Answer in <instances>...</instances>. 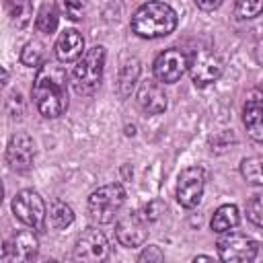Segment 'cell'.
<instances>
[{"label": "cell", "instance_id": "obj_19", "mask_svg": "<svg viewBox=\"0 0 263 263\" xmlns=\"http://www.w3.org/2000/svg\"><path fill=\"white\" fill-rule=\"evenodd\" d=\"M10 21L16 29H25L33 16V0H6Z\"/></svg>", "mask_w": 263, "mask_h": 263}, {"label": "cell", "instance_id": "obj_29", "mask_svg": "<svg viewBox=\"0 0 263 263\" xmlns=\"http://www.w3.org/2000/svg\"><path fill=\"white\" fill-rule=\"evenodd\" d=\"M222 2H224V0H195L197 8H201V10H205V12L220 8V6H222Z\"/></svg>", "mask_w": 263, "mask_h": 263}, {"label": "cell", "instance_id": "obj_11", "mask_svg": "<svg viewBox=\"0 0 263 263\" xmlns=\"http://www.w3.org/2000/svg\"><path fill=\"white\" fill-rule=\"evenodd\" d=\"M39 249V238L33 230L14 232L2 247V263H29L35 259Z\"/></svg>", "mask_w": 263, "mask_h": 263}, {"label": "cell", "instance_id": "obj_18", "mask_svg": "<svg viewBox=\"0 0 263 263\" xmlns=\"http://www.w3.org/2000/svg\"><path fill=\"white\" fill-rule=\"evenodd\" d=\"M47 220H49V224L53 228L62 230V228H66V226H70L74 222V212H72V208L66 201L51 199L49 208H47Z\"/></svg>", "mask_w": 263, "mask_h": 263}, {"label": "cell", "instance_id": "obj_28", "mask_svg": "<svg viewBox=\"0 0 263 263\" xmlns=\"http://www.w3.org/2000/svg\"><path fill=\"white\" fill-rule=\"evenodd\" d=\"M164 259V253L160 251V247H156V245H150V247H146L142 253H140V257H138V261H162Z\"/></svg>", "mask_w": 263, "mask_h": 263}, {"label": "cell", "instance_id": "obj_10", "mask_svg": "<svg viewBox=\"0 0 263 263\" xmlns=\"http://www.w3.org/2000/svg\"><path fill=\"white\" fill-rule=\"evenodd\" d=\"M205 187V171L201 166H189L183 168L179 179H177V201L191 210L201 201Z\"/></svg>", "mask_w": 263, "mask_h": 263}, {"label": "cell", "instance_id": "obj_20", "mask_svg": "<svg viewBox=\"0 0 263 263\" xmlns=\"http://www.w3.org/2000/svg\"><path fill=\"white\" fill-rule=\"evenodd\" d=\"M240 175L249 185L263 187V156H249L240 162Z\"/></svg>", "mask_w": 263, "mask_h": 263}, {"label": "cell", "instance_id": "obj_25", "mask_svg": "<svg viewBox=\"0 0 263 263\" xmlns=\"http://www.w3.org/2000/svg\"><path fill=\"white\" fill-rule=\"evenodd\" d=\"M263 12V0H234V14L238 18H255Z\"/></svg>", "mask_w": 263, "mask_h": 263}, {"label": "cell", "instance_id": "obj_16", "mask_svg": "<svg viewBox=\"0 0 263 263\" xmlns=\"http://www.w3.org/2000/svg\"><path fill=\"white\" fill-rule=\"evenodd\" d=\"M84 53V37L76 29H66L55 41V58L60 62H76Z\"/></svg>", "mask_w": 263, "mask_h": 263}, {"label": "cell", "instance_id": "obj_1", "mask_svg": "<svg viewBox=\"0 0 263 263\" xmlns=\"http://www.w3.org/2000/svg\"><path fill=\"white\" fill-rule=\"evenodd\" d=\"M37 111L55 119L68 109V74L58 64H41L31 88Z\"/></svg>", "mask_w": 263, "mask_h": 263}, {"label": "cell", "instance_id": "obj_2", "mask_svg": "<svg viewBox=\"0 0 263 263\" xmlns=\"http://www.w3.org/2000/svg\"><path fill=\"white\" fill-rule=\"evenodd\" d=\"M132 31L144 39L166 37L177 27V12L164 2H146L132 16Z\"/></svg>", "mask_w": 263, "mask_h": 263}, {"label": "cell", "instance_id": "obj_8", "mask_svg": "<svg viewBox=\"0 0 263 263\" xmlns=\"http://www.w3.org/2000/svg\"><path fill=\"white\" fill-rule=\"evenodd\" d=\"M257 253H259V242L238 232H224V236L218 240V257L222 261H230V263L253 261Z\"/></svg>", "mask_w": 263, "mask_h": 263}, {"label": "cell", "instance_id": "obj_24", "mask_svg": "<svg viewBox=\"0 0 263 263\" xmlns=\"http://www.w3.org/2000/svg\"><path fill=\"white\" fill-rule=\"evenodd\" d=\"M55 6L70 21H80L84 16V10H86L84 0H55Z\"/></svg>", "mask_w": 263, "mask_h": 263}, {"label": "cell", "instance_id": "obj_13", "mask_svg": "<svg viewBox=\"0 0 263 263\" xmlns=\"http://www.w3.org/2000/svg\"><path fill=\"white\" fill-rule=\"evenodd\" d=\"M148 220L144 214L140 212H134V214H125L117 226H115V234H117V240L127 247V249H136V247H142L146 236H148Z\"/></svg>", "mask_w": 263, "mask_h": 263}, {"label": "cell", "instance_id": "obj_26", "mask_svg": "<svg viewBox=\"0 0 263 263\" xmlns=\"http://www.w3.org/2000/svg\"><path fill=\"white\" fill-rule=\"evenodd\" d=\"M247 216H249V220L255 226L263 228V193H257V195H253L249 199V203H247Z\"/></svg>", "mask_w": 263, "mask_h": 263}, {"label": "cell", "instance_id": "obj_12", "mask_svg": "<svg viewBox=\"0 0 263 263\" xmlns=\"http://www.w3.org/2000/svg\"><path fill=\"white\" fill-rule=\"evenodd\" d=\"M35 160V142L29 134H14L6 146V162L14 173H27Z\"/></svg>", "mask_w": 263, "mask_h": 263}, {"label": "cell", "instance_id": "obj_30", "mask_svg": "<svg viewBox=\"0 0 263 263\" xmlns=\"http://www.w3.org/2000/svg\"><path fill=\"white\" fill-rule=\"evenodd\" d=\"M255 55H257V62L263 66V41H259V45L255 49Z\"/></svg>", "mask_w": 263, "mask_h": 263}, {"label": "cell", "instance_id": "obj_5", "mask_svg": "<svg viewBox=\"0 0 263 263\" xmlns=\"http://www.w3.org/2000/svg\"><path fill=\"white\" fill-rule=\"evenodd\" d=\"M12 214L29 228L43 232L47 220V208L41 195L33 189H23L12 197Z\"/></svg>", "mask_w": 263, "mask_h": 263}, {"label": "cell", "instance_id": "obj_7", "mask_svg": "<svg viewBox=\"0 0 263 263\" xmlns=\"http://www.w3.org/2000/svg\"><path fill=\"white\" fill-rule=\"evenodd\" d=\"M185 70H189V53H185L183 49H177V47H168L162 53H158L154 60V66H152L154 78L164 84H173V82L181 80Z\"/></svg>", "mask_w": 263, "mask_h": 263}, {"label": "cell", "instance_id": "obj_31", "mask_svg": "<svg viewBox=\"0 0 263 263\" xmlns=\"http://www.w3.org/2000/svg\"><path fill=\"white\" fill-rule=\"evenodd\" d=\"M193 261H212V257H208V255H197Z\"/></svg>", "mask_w": 263, "mask_h": 263}, {"label": "cell", "instance_id": "obj_6", "mask_svg": "<svg viewBox=\"0 0 263 263\" xmlns=\"http://www.w3.org/2000/svg\"><path fill=\"white\" fill-rule=\"evenodd\" d=\"M224 64L212 49H195L189 55V74L195 86H208L222 76Z\"/></svg>", "mask_w": 263, "mask_h": 263}, {"label": "cell", "instance_id": "obj_22", "mask_svg": "<svg viewBox=\"0 0 263 263\" xmlns=\"http://www.w3.org/2000/svg\"><path fill=\"white\" fill-rule=\"evenodd\" d=\"M35 29L39 33H45V35H51L55 29H58V10L49 4H43L37 12V18H35Z\"/></svg>", "mask_w": 263, "mask_h": 263}, {"label": "cell", "instance_id": "obj_21", "mask_svg": "<svg viewBox=\"0 0 263 263\" xmlns=\"http://www.w3.org/2000/svg\"><path fill=\"white\" fill-rule=\"evenodd\" d=\"M138 76H140V62L134 58V60L125 62V64H123V68H121V72H119L117 90H119V95H121V97H127V95L132 92V88H134V84H136Z\"/></svg>", "mask_w": 263, "mask_h": 263}, {"label": "cell", "instance_id": "obj_9", "mask_svg": "<svg viewBox=\"0 0 263 263\" xmlns=\"http://www.w3.org/2000/svg\"><path fill=\"white\" fill-rule=\"evenodd\" d=\"M109 257V240L99 228H86L74 245V259L82 263H99Z\"/></svg>", "mask_w": 263, "mask_h": 263}, {"label": "cell", "instance_id": "obj_15", "mask_svg": "<svg viewBox=\"0 0 263 263\" xmlns=\"http://www.w3.org/2000/svg\"><path fill=\"white\" fill-rule=\"evenodd\" d=\"M136 101H138V107L148 115H158L166 109V95L158 84V80H152V78L140 84L136 92Z\"/></svg>", "mask_w": 263, "mask_h": 263}, {"label": "cell", "instance_id": "obj_27", "mask_svg": "<svg viewBox=\"0 0 263 263\" xmlns=\"http://www.w3.org/2000/svg\"><path fill=\"white\" fill-rule=\"evenodd\" d=\"M164 210H166V205H164L162 201L154 199V201H150V203L144 208V216H146L148 222H154V220H158V218L164 214Z\"/></svg>", "mask_w": 263, "mask_h": 263}, {"label": "cell", "instance_id": "obj_14", "mask_svg": "<svg viewBox=\"0 0 263 263\" xmlns=\"http://www.w3.org/2000/svg\"><path fill=\"white\" fill-rule=\"evenodd\" d=\"M242 123L247 127V134L263 144V90L255 88L247 95L245 107H242Z\"/></svg>", "mask_w": 263, "mask_h": 263}, {"label": "cell", "instance_id": "obj_3", "mask_svg": "<svg viewBox=\"0 0 263 263\" xmlns=\"http://www.w3.org/2000/svg\"><path fill=\"white\" fill-rule=\"evenodd\" d=\"M103 68H105V47L95 45L82 53V58L76 60V66L72 70V86L78 95H92L103 78Z\"/></svg>", "mask_w": 263, "mask_h": 263}, {"label": "cell", "instance_id": "obj_23", "mask_svg": "<svg viewBox=\"0 0 263 263\" xmlns=\"http://www.w3.org/2000/svg\"><path fill=\"white\" fill-rule=\"evenodd\" d=\"M21 64L29 68H39L43 64V45L39 41H29L21 49Z\"/></svg>", "mask_w": 263, "mask_h": 263}, {"label": "cell", "instance_id": "obj_4", "mask_svg": "<svg viewBox=\"0 0 263 263\" xmlns=\"http://www.w3.org/2000/svg\"><path fill=\"white\" fill-rule=\"evenodd\" d=\"M125 201V189L119 183H109L88 195V216L97 224H111Z\"/></svg>", "mask_w": 263, "mask_h": 263}, {"label": "cell", "instance_id": "obj_17", "mask_svg": "<svg viewBox=\"0 0 263 263\" xmlns=\"http://www.w3.org/2000/svg\"><path fill=\"white\" fill-rule=\"evenodd\" d=\"M240 222V212L234 203H224L220 205L214 214H212V220H210V228L216 232V234H224V232H230L234 226H238Z\"/></svg>", "mask_w": 263, "mask_h": 263}]
</instances>
